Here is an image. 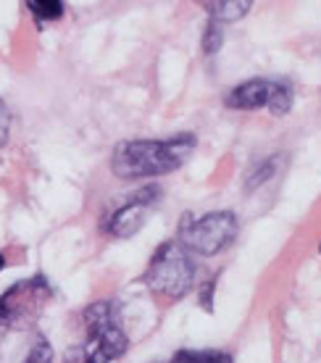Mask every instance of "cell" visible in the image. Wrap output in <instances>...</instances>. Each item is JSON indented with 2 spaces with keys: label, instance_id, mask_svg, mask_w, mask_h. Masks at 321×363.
<instances>
[{
  "label": "cell",
  "instance_id": "cell-1",
  "mask_svg": "<svg viewBox=\"0 0 321 363\" xmlns=\"http://www.w3.org/2000/svg\"><path fill=\"white\" fill-rule=\"evenodd\" d=\"M198 140L190 132L166 140H127L113 147L111 172L116 179H153L176 172L193 155Z\"/></svg>",
  "mask_w": 321,
  "mask_h": 363
},
{
  "label": "cell",
  "instance_id": "cell-2",
  "mask_svg": "<svg viewBox=\"0 0 321 363\" xmlns=\"http://www.w3.org/2000/svg\"><path fill=\"white\" fill-rule=\"evenodd\" d=\"M87 340L66 353V363H113L129 350V337L119 324L113 300H98L84 311Z\"/></svg>",
  "mask_w": 321,
  "mask_h": 363
},
{
  "label": "cell",
  "instance_id": "cell-3",
  "mask_svg": "<svg viewBox=\"0 0 321 363\" xmlns=\"http://www.w3.org/2000/svg\"><path fill=\"white\" fill-rule=\"evenodd\" d=\"M142 281L150 292L166 300H179L193 290L195 284V261L176 240H169L150 255Z\"/></svg>",
  "mask_w": 321,
  "mask_h": 363
},
{
  "label": "cell",
  "instance_id": "cell-4",
  "mask_svg": "<svg viewBox=\"0 0 321 363\" xmlns=\"http://www.w3.org/2000/svg\"><path fill=\"white\" fill-rule=\"evenodd\" d=\"M240 232L237 216L232 211H211L203 216H182L176 242L190 255H219L235 242Z\"/></svg>",
  "mask_w": 321,
  "mask_h": 363
},
{
  "label": "cell",
  "instance_id": "cell-5",
  "mask_svg": "<svg viewBox=\"0 0 321 363\" xmlns=\"http://www.w3.org/2000/svg\"><path fill=\"white\" fill-rule=\"evenodd\" d=\"M50 298H53V287L43 274L11 284L0 295V335L9 329H21L32 324Z\"/></svg>",
  "mask_w": 321,
  "mask_h": 363
},
{
  "label": "cell",
  "instance_id": "cell-6",
  "mask_svg": "<svg viewBox=\"0 0 321 363\" xmlns=\"http://www.w3.org/2000/svg\"><path fill=\"white\" fill-rule=\"evenodd\" d=\"M227 108L235 111H258L269 108L274 116H285L293 108V87L274 79H248L227 92Z\"/></svg>",
  "mask_w": 321,
  "mask_h": 363
},
{
  "label": "cell",
  "instance_id": "cell-7",
  "mask_svg": "<svg viewBox=\"0 0 321 363\" xmlns=\"http://www.w3.org/2000/svg\"><path fill=\"white\" fill-rule=\"evenodd\" d=\"M158 198H161V190H158L156 184H150V187H145V190L129 195L119 208L111 211V216L103 221V229H106L111 237H116V240H129V237H135L140 229L145 227L147 211L156 206Z\"/></svg>",
  "mask_w": 321,
  "mask_h": 363
},
{
  "label": "cell",
  "instance_id": "cell-8",
  "mask_svg": "<svg viewBox=\"0 0 321 363\" xmlns=\"http://www.w3.org/2000/svg\"><path fill=\"white\" fill-rule=\"evenodd\" d=\"M203 9L208 11L211 21L224 27V24H232L237 18L248 16L250 3H245V0H219V3H203Z\"/></svg>",
  "mask_w": 321,
  "mask_h": 363
},
{
  "label": "cell",
  "instance_id": "cell-9",
  "mask_svg": "<svg viewBox=\"0 0 321 363\" xmlns=\"http://www.w3.org/2000/svg\"><path fill=\"white\" fill-rule=\"evenodd\" d=\"M169 363H235V361L224 350H190V347H184V350H176Z\"/></svg>",
  "mask_w": 321,
  "mask_h": 363
},
{
  "label": "cell",
  "instance_id": "cell-10",
  "mask_svg": "<svg viewBox=\"0 0 321 363\" xmlns=\"http://www.w3.org/2000/svg\"><path fill=\"white\" fill-rule=\"evenodd\" d=\"M27 9L37 21H55L64 16L66 6L61 0H27Z\"/></svg>",
  "mask_w": 321,
  "mask_h": 363
},
{
  "label": "cell",
  "instance_id": "cell-11",
  "mask_svg": "<svg viewBox=\"0 0 321 363\" xmlns=\"http://www.w3.org/2000/svg\"><path fill=\"white\" fill-rule=\"evenodd\" d=\"M276 166H279V155H274V158H266V161H261V164L253 169V172L248 174V182H245V190H256V187H261L266 179H271L276 172Z\"/></svg>",
  "mask_w": 321,
  "mask_h": 363
},
{
  "label": "cell",
  "instance_id": "cell-12",
  "mask_svg": "<svg viewBox=\"0 0 321 363\" xmlns=\"http://www.w3.org/2000/svg\"><path fill=\"white\" fill-rule=\"evenodd\" d=\"M221 43H224V27L216 24V21H208L205 29H203V53L216 55L219 53Z\"/></svg>",
  "mask_w": 321,
  "mask_h": 363
},
{
  "label": "cell",
  "instance_id": "cell-13",
  "mask_svg": "<svg viewBox=\"0 0 321 363\" xmlns=\"http://www.w3.org/2000/svg\"><path fill=\"white\" fill-rule=\"evenodd\" d=\"M55 353H53V345L47 342L45 337H40L35 345L29 347L27 358H24V363H53Z\"/></svg>",
  "mask_w": 321,
  "mask_h": 363
},
{
  "label": "cell",
  "instance_id": "cell-14",
  "mask_svg": "<svg viewBox=\"0 0 321 363\" xmlns=\"http://www.w3.org/2000/svg\"><path fill=\"white\" fill-rule=\"evenodd\" d=\"M11 111L6 106V100H0V147L9 145V137H11Z\"/></svg>",
  "mask_w": 321,
  "mask_h": 363
},
{
  "label": "cell",
  "instance_id": "cell-15",
  "mask_svg": "<svg viewBox=\"0 0 321 363\" xmlns=\"http://www.w3.org/2000/svg\"><path fill=\"white\" fill-rule=\"evenodd\" d=\"M3 269H6V255L0 253V272H3Z\"/></svg>",
  "mask_w": 321,
  "mask_h": 363
}]
</instances>
